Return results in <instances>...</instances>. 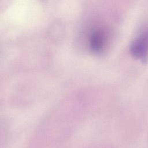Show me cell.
Instances as JSON below:
<instances>
[{
    "mask_svg": "<svg viewBox=\"0 0 148 148\" xmlns=\"http://www.w3.org/2000/svg\"><path fill=\"white\" fill-rule=\"evenodd\" d=\"M130 53L132 56L142 61L148 57V29L139 35L130 46Z\"/></svg>",
    "mask_w": 148,
    "mask_h": 148,
    "instance_id": "6da1fadb",
    "label": "cell"
},
{
    "mask_svg": "<svg viewBox=\"0 0 148 148\" xmlns=\"http://www.w3.org/2000/svg\"><path fill=\"white\" fill-rule=\"evenodd\" d=\"M105 43V35L104 32L100 30L95 31L91 36L90 45L91 50L95 52L102 51Z\"/></svg>",
    "mask_w": 148,
    "mask_h": 148,
    "instance_id": "7a4b0ae2",
    "label": "cell"
}]
</instances>
